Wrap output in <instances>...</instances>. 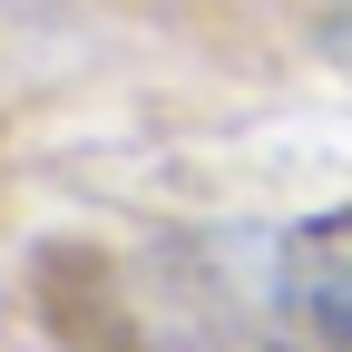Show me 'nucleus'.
<instances>
[{
	"mask_svg": "<svg viewBox=\"0 0 352 352\" xmlns=\"http://www.w3.org/2000/svg\"><path fill=\"white\" fill-rule=\"evenodd\" d=\"M284 294H294V314L314 323L323 342L352 352V206L323 215V226H303L284 245Z\"/></svg>",
	"mask_w": 352,
	"mask_h": 352,
	"instance_id": "1",
	"label": "nucleus"
}]
</instances>
